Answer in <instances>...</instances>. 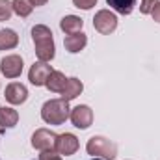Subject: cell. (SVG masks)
Here are the masks:
<instances>
[{"label": "cell", "mask_w": 160, "mask_h": 160, "mask_svg": "<svg viewBox=\"0 0 160 160\" xmlns=\"http://www.w3.org/2000/svg\"><path fill=\"white\" fill-rule=\"evenodd\" d=\"M32 41L36 47V56L39 62H50L56 56V47L52 39V30L45 24H36L32 28Z\"/></svg>", "instance_id": "1"}, {"label": "cell", "mask_w": 160, "mask_h": 160, "mask_svg": "<svg viewBox=\"0 0 160 160\" xmlns=\"http://www.w3.org/2000/svg\"><path fill=\"white\" fill-rule=\"evenodd\" d=\"M69 114H71L69 102L63 99H50L41 108V119L47 125H63L69 119Z\"/></svg>", "instance_id": "2"}, {"label": "cell", "mask_w": 160, "mask_h": 160, "mask_svg": "<svg viewBox=\"0 0 160 160\" xmlns=\"http://www.w3.org/2000/svg\"><path fill=\"white\" fill-rule=\"evenodd\" d=\"M86 151L88 155L102 160H116L118 157V145L104 136H91L86 143Z\"/></svg>", "instance_id": "3"}, {"label": "cell", "mask_w": 160, "mask_h": 160, "mask_svg": "<svg viewBox=\"0 0 160 160\" xmlns=\"http://www.w3.org/2000/svg\"><path fill=\"white\" fill-rule=\"evenodd\" d=\"M93 28H95L99 34H102V36L112 34V32L118 28V17H116V13H112L110 9H101V11H97L95 17H93Z\"/></svg>", "instance_id": "4"}, {"label": "cell", "mask_w": 160, "mask_h": 160, "mask_svg": "<svg viewBox=\"0 0 160 160\" xmlns=\"http://www.w3.org/2000/svg\"><path fill=\"white\" fill-rule=\"evenodd\" d=\"M56 138L58 134L48 130V128H38L32 134V147L41 153L45 151H56Z\"/></svg>", "instance_id": "5"}, {"label": "cell", "mask_w": 160, "mask_h": 160, "mask_svg": "<svg viewBox=\"0 0 160 160\" xmlns=\"http://www.w3.org/2000/svg\"><path fill=\"white\" fill-rule=\"evenodd\" d=\"M22 67H24V63H22V58L19 54H8L6 58L0 60V71H2V75L6 78H17V77H21Z\"/></svg>", "instance_id": "6"}, {"label": "cell", "mask_w": 160, "mask_h": 160, "mask_svg": "<svg viewBox=\"0 0 160 160\" xmlns=\"http://www.w3.org/2000/svg\"><path fill=\"white\" fill-rule=\"evenodd\" d=\"M69 119H71V123H73L77 128L86 130V128H89L91 123H93V110H91L88 104H78V106H75V108L71 110Z\"/></svg>", "instance_id": "7"}, {"label": "cell", "mask_w": 160, "mask_h": 160, "mask_svg": "<svg viewBox=\"0 0 160 160\" xmlns=\"http://www.w3.org/2000/svg\"><path fill=\"white\" fill-rule=\"evenodd\" d=\"M78 138L71 132H63V134H58L56 138V153L58 155H65V157H71L78 151Z\"/></svg>", "instance_id": "8"}, {"label": "cell", "mask_w": 160, "mask_h": 160, "mask_svg": "<svg viewBox=\"0 0 160 160\" xmlns=\"http://www.w3.org/2000/svg\"><path fill=\"white\" fill-rule=\"evenodd\" d=\"M52 71H54V69H52L47 62H36V63L30 67V71H28V80H30V84H34V86H45Z\"/></svg>", "instance_id": "9"}, {"label": "cell", "mask_w": 160, "mask_h": 160, "mask_svg": "<svg viewBox=\"0 0 160 160\" xmlns=\"http://www.w3.org/2000/svg\"><path fill=\"white\" fill-rule=\"evenodd\" d=\"M4 97L9 104H22L26 99H28V89L24 84L21 82H11L6 86V91H4Z\"/></svg>", "instance_id": "10"}, {"label": "cell", "mask_w": 160, "mask_h": 160, "mask_svg": "<svg viewBox=\"0 0 160 160\" xmlns=\"http://www.w3.org/2000/svg\"><path fill=\"white\" fill-rule=\"evenodd\" d=\"M82 91H84V84H82V80H78L77 77L67 78L65 86H63V89H62V97H60V99H63V101L69 102V101L77 99Z\"/></svg>", "instance_id": "11"}, {"label": "cell", "mask_w": 160, "mask_h": 160, "mask_svg": "<svg viewBox=\"0 0 160 160\" xmlns=\"http://www.w3.org/2000/svg\"><path fill=\"white\" fill-rule=\"evenodd\" d=\"M63 45H65V50L71 52V54H77L80 52L86 45H88V36L84 32H78V34H71L63 39Z\"/></svg>", "instance_id": "12"}, {"label": "cell", "mask_w": 160, "mask_h": 160, "mask_svg": "<svg viewBox=\"0 0 160 160\" xmlns=\"http://www.w3.org/2000/svg\"><path fill=\"white\" fill-rule=\"evenodd\" d=\"M82 26H84V21L77 17V15H65L62 21H60V28L63 34L71 36V34H78L82 32Z\"/></svg>", "instance_id": "13"}, {"label": "cell", "mask_w": 160, "mask_h": 160, "mask_svg": "<svg viewBox=\"0 0 160 160\" xmlns=\"http://www.w3.org/2000/svg\"><path fill=\"white\" fill-rule=\"evenodd\" d=\"M19 121V112L13 110L11 106H4L0 108V127L6 130V128H13Z\"/></svg>", "instance_id": "14"}, {"label": "cell", "mask_w": 160, "mask_h": 160, "mask_svg": "<svg viewBox=\"0 0 160 160\" xmlns=\"http://www.w3.org/2000/svg\"><path fill=\"white\" fill-rule=\"evenodd\" d=\"M19 45V36L11 28L0 30V50H11Z\"/></svg>", "instance_id": "15"}, {"label": "cell", "mask_w": 160, "mask_h": 160, "mask_svg": "<svg viewBox=\"0 0 160 160\" xmlns=\"http://www.w3.org/2000/svg\"><path fill=\"white\" fill-rule=\"evenodd\" d=\"M65 82H67V78H65V75H63L62 71H52L45 86H47L48 91H52V93H62Z\"/></svg>", "instance_id": "16"}, {"label": "cell", "mask_w": 160, "mask_h": 160, "mask_svg": "<svg viewBox=\"0 0 160 160\" xmlns=\"http://www.w3.org/2000/svg\"><path fill=\"white\" fill-rule=\"evenodd\" d=\"M106 4L119 15H130L136 6V0H106Z\"/></svg>", "instance_id": "17"}, {"label": "cell", "mask_w": 160, "mask_h": 160, "mask_svg": "<svg viewBox=\"0 0 160 160\" xmlns=\"http://www.w3.org/2000/svg\"><path fill=\"white\" fill-rule=\"evenodd\" d=\"M11 6H13V13H17L19 17H28L34 11V4L30 0H13Z\"/></svg>", "instance_id": "18"}, {"label": "cell", "mask_w": 160, "mask_h": 160, "mask_svg": "<svg viewBox=\"0 0 160 160\" xmlns=\"http://www.w3.org/2000/svg\"><path fill=\"white\" fill-rule=\"evenodd\" d=\"M13 15V6L9 0H0V22L9 21V17Z\"/></svg>", "instance_id": "19"}, {"label": "cell", "mask_w": 160, "mask_h": 160, "mask_svg": "<svg viewBox=\"0 0 160 160\" xmlns=\"http://www.w3.org/2000/svg\"><path fill=\"white\" fill-rule=\"evenodd\" d=\"M157 2H158V0H142V4H140V11H142L143 15H149V13L153 11V8H155Z\"/></svg>", "instance_id": "20"}, {"label": "cell", "mask_w": 160, "mask_h": 160, "mask_svg": "<svg viewBox=\"0 0 160 160\" xmlns=\"http://www.w3.org/2000/svg\"><path fill=\"white\" fill-rule=\"evenodd\" d=\"M73 4H75L78 9H91V8L97 4V0H73Z\"/></svg>", "instance_id": "21"}, {"label": "cell", "mask_w": 160, "mask_h": 160, "mask_svg": "<svg viewBox=\"0 0 160 160\" xmlns=\"http://www.w3.org/2000/svg\"><path fill=\"white\" fill-rule=\"evenodd\" d=\"M39 160H62V157L56 151H45L39 155Z\"/></svg>", "instance_id": "22"}, {"label": "cell", "mask_w": 160, "mask_h": 160, "mask_svg": "<svg viewBox=\"0 0 160 160\" xmlns=\"http://www.w3.org/2000/svg\"><path fill=\"white\" fill-rule=\"evenodd\" d=\"M151 15H153V21H155V22H160V2L155 4V8H153Z\"/></svg>", "instance_id": "23"}, {"label": "cell", "mask_w": 160, "mask_h": 160, "mask_svg": "<svg viewBox=\"0 0 160 160\" xmlns=\"http://www.w3.org/2000/svg\"><path fill=\"white\" fill-rule=\"evenodd\" d=\"M30 2H32L34 6H45V4H47L48 0H30Z\"/></svg>", "instance_id": "24"}, {"label": "cell", "mask_w": 160, "mask_h": 160, "mask_svg": "<svg viewBox=\"0 0 160 160\" xmlns=\"http://www.w3.org/2000/svg\"><path fill=\"white\" fill-rule=\"evenodd\" d=\"M91 160H102V158H97V157H93V158H91Z\"/></svg>", "instance_id": "25"}]
</instances>
